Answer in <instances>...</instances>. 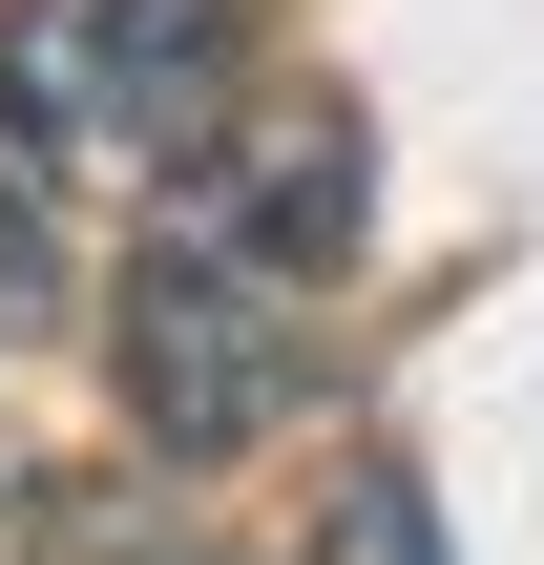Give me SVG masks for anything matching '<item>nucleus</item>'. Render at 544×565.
Returning a JSON list of instances; mask_svg holds the SVG:
<instances>
[{
	"label": "nucleus",
	"instance_id": "f257e3e1",
	"mask_svg": "<svg viewBox=\"0 0 544 565\" xmlns=\"http://www.w3.org/2000/svg\"><path fill=\"white\" fill-rule=\"evenodd\" d=\"M252 84V21L231 0H0V147L21 168H126V189H189L210 126Z\"/></svg>",
	"mask_w": 544,
	"mask_h": 565
},
{
	"label": "nucleus",
	"instance_id": "f03ea898",
	"mask_svg": "<svg viewBox=\"0 0 544 565\" xmlns=\"http://www.w3.org/2000/svg\"><path fill=\"white\" fill-rule=\"evenodd\" d=\"M105 377H126V419H147L168 461H231V440H273V419H294V377H314V335H294V273H252V252H210V231L126 252V294H105Z\"/></svg>",
	"mask_w": 544,
	"mask_h": 565
},
{
	"label": "nucleus",
	"instance_id": "7ed1b4c3",
	"mask_svg": "<svg viewBox=\"0 0 544 565\" xmlns=\"http://www.w3.org/2000/svg\"><path fill=\"white\" fill-rule=\"evenodd\" d=\"M189 231H210V252H252V273H335V252H356V105L210 126V168H189Z\"/></svg>",
	"mask_w": 544,
	"mask_h": 565
},
{
	"label": "nucleus",
	"instance_id": "20e7f679",
	"mask_svg": "<svg viewBox=\"0 0 544 565\" xmlns=\"http://www.w3.org/2000/svg\"><path fill=\"white\" fill-rule=\"evenodd\" d=\"M0 565H210L168 482H0Z\"/></svg>",
	"mask_w": 544,
	"mask_h": 565
},
{
	"label": "nucleus",
	"instance_id": "39448f33",
	"mask_svg": "<svg viewBox=\"0 0 544 565\" xmlns=\"http://www.w3.org/2000/svg\"><path fill=\"white\" fill-rule=\"evenodd\" d=\"M314 565H440V503H419L398 461H356V482H335V524H314Z\"/></svg>",
	"mask_w": 544,
	"mask_h": 565
},
{
	"label": "nucleus",
	"instance_id": "423d86ee",
	"mask_svg": "<svg viewBox=\"0 0 544 565\" xmlns=\"http://www.w3.org/2000/svg\"><path fill=\"white\" fill-rule=\"evenodd\" d=\"M84 294H63V231H42V189H21V147H0V335H63Z\"/></svg>",
	"mask_w": 544,
	"mask_h": 565
},
{
	"label": "nucleus",
	"instance_id": "0eeeda50",
	"mask_svg": "<svg viewBox=\"0 0 544 565\" xmlns=\"http://www.w3.org/2000/svg\"><path fill=\"white\" fill-rule=\"evenodd\" d=\"M0 482H21V461H0Z\"/></svg>",
	"mask_w": 544,
	"mask_h": 565
}]
</instances>
